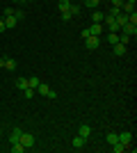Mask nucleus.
I'll list each match as a JSON object with an SVG mask.
<instances>
[{
	"label": "nucleus",
	"mask_w": 137,
	"mask_h": 153,
	"mask_svg": "<svg viewBox=\"0 0 137 153\" xmlns=\"http://www.w3.org/2000/svg\"><path fill=\"white\" fill-rule=\"evenodd\" d=\"M5 69L7 71H16V59H12V57L5 59Z\"/></svg>",
	"instance_id": "nucleus-15"
},
{
	"label": "nucleus",
	"mask_w": 137,
	"mask_h": 153,
	"mask_svg": "<svg viewBox=\"0 0 137 153\" xmlns=\"http://www.w3.org/2000/svg\"><path fill=\"white\" fill-rule=\"evenodd\" d=\"M25 151V146L21 144V142H16V144H12V153H23Z\"/></svg>",
	"instance_id": "nucleus-19"
},
{
	"label": "nucleus",
	"mask_w": 137,
	"mask_h": 153,
	"mask_svg": "<svg viewBox=\"0 0 137 153\" xmlns=\"http://www.w3.org/2000/svg\"><path fill=\"white\" fill-rule=\"evenodd\" d=\"M105 140H107V144H117V142H119V133H107Z\"/></svg>",
	"instance_id": "nucleus-14"
},
{
	"label": "nucleus",
	"mask_w": 137,
	"mask_h": 153,
	"mask_svg": "<svg viewBox=\"0 0 137 153\" xmlns=\"http://www.w3.org/2000/svg\"><path fill=\"white\" fill-rule=\"evenodd\" d=\"M98 46H101V39L94 37V34H89V37L85 39V48H87V51H96Z\"/></svg>",
	"instance_id": "nucleus-4"
},
{
	"label": "nucleus",
	"mask_w": 137,
	"mask_h": 153,
	"mask_svg": "<svg viewBox=\"0 0 137 153\" xmlns=\"http://www.w3.org/2000/svg\"><path fill=\"white\" fill-rule=\"evenodd\" d=\"M19 142L23 144V146H25V151H27L30 146H34V135H32V133H21Z\"/></svg>",
	"instance_id": "nucleus-3"
},
{
	"label": "nucleus",
	"mask_w": 137,
	"mask_h": 153,
	"mask_svg": "<svg viewBox=\"0 0 137 153\" xmlns=\"http://www.w3.org/2000/svg\"><path fill=\"white\" fill-rule=\"evenodd\" d=\"M126 2H133V5H135V2H137V0H126Z\"/></svg>",
	"instance_id": "nucleus-29"
},
{
	"label": "nucleus",
	"mask_w": 137,
	"mask_h": 153,
	"mask_svg": "<svg viewBox=\"0 0 137 153\" xmlns=\"http://www.w3.org/2000/svg\"><path fill=\"white\" fill-rule=\"evenodd\" d=\"M16 87H19L21 91H23V89H27V87H30V85H27V78H23V76H21L19 80H16Z\"/></svg>",
	"instance_id": "nucleus-13"
},
{
	"label": "nucleus",
	"mask_w": 137,
	"mask_h": 153,
	"mask_svg": "<svg viewBox=\"0 0 137 153\" xmlns=\"http://www.w3.org/2000/svg\"><path fill=\"white\" fill-rule=\"evenodd\" d=\"M119 142L126 146V151H135V146H133V133H119Z\"/></svg>",
	"instance_id": "nucleus-1"
},
{
	"label": "nucleus",
	"mask_w": 137,
	"mask_h": 153,
	"mask_svg": "<svg viewBox=\"0 0 137 153\" xmlns=\"http://www.w3.org/2000/svg\"><path fill=\"white\" fill-rule=\"evenodd\" d=\"M78 135H80V137H85V140H89V135H91V126L82 123V126L78 128Z\"/></svg>",
	"instance_id": "nucleus-8"
},
{
	"label": "nucleus",
	"mask_w": 137,
	"mask_h": 153,
	"mask_svg": "<svg viewBox=\"0 0 137 153\" xmlns=\"http://www.w3.org/2000/svg\"><path fill=\"white\" fill-rule=\"evenodd\" d=\"M71 7V0H59V12H66Z\"/></svg>",
	"instance_id": "nucleus-21"
},
{
	"label": "nucleus",
	"mask_w": 137,
	"mask_h": 153,
	"mask_svg": "<svg viewBox=\"0 0 137 153\" xmlns=\"http://www.w3.org/2000/svg\"><path fill=\"white\" fill-rule=\"evenodd\" d=\"M2 66H5V57H0V69H2Z\"/></svg>",
	"instance_id": "nucleus-28"
},
{
	"label": "nucleus",
	"mask_w": 137,
	"mask_h": 153,
	"mask_svg": "<svg viewBox=\"0 0 137 153\" xmlns=\"http://www.w3.org/2000/svg\"><path fill=\"white\" fill-rule=\"evenodd\" d=\"M21 133H23V128H16V126H14L12 133H9V144H16V142H19V137H21Z\"/></svg>",
	"instance_id": "nucleus-7"
},
{
	"label": "nucleus",
	"mask_w": 137,
	"mask_h": 153,
	"mask_svg": "<svg viewBox=\"0 0 137 153\" xmlns=\"http://www.w3.org/2000/svg\"><path fill=\"white\" fill-rule=\"evenodd\" d=\"M112 151H114V153H124V151H126V146L121 144V142H117V144H112Z\"/></svg>",
	"instance_id": "nucleus-20"
},
{
	"label": "nucleus",
	"mask_w": 137,
	"mask_h": 153,
	"mask_svg": "<svg viewBox=\"0 0 137 153\" xmlns=\"http://www.w3.org/2000/svg\"><path fill=\"white\" fill-rule=\"evenodd\" d=\"M112 48H114V55H126V51H128L126 44H114Z\"/></svg>",
	"instance_id": "nucleus-10"
},
{
	"label": "nucleus",
	"mask_w": 137,
	"mask_h": 153,
	"mask_svg": "<svg viewBox=\"0 0 137 153\" xmlns=\"http://www.w3.org/2000/svg\"><path fill=\"white\" fill-rule=\"evenodd\" d=\"M103 16H105L103 12H98V9H94V14H91V21H94V23H103Z\"/></svg>",
	"instance_id": "nucleus-12"
},
{
	"label": "nucleus",
	"mask_w": 137,
	"mask_h": 153,
	"mask_svg": "<svg viewBox=\"0 0 137 153\" xmlns=\"http://www.w3.org/2000/svg\"><path fill=\"white\" fill-rule=\"evenodd\" d=\"M121 34H126V37H137V25H133V23H126V25H121Z\"/></svg>",
	"instance_id": "nucleus-5"
},
{
	"label": "nucleus",
	"mask_w": 137,
	"mask_h": 153,
	"mask_svg": "<svg viewBox=\"0 0 137 153\" xmlns=\"http://www.w3.org/2000/svg\"><path fill=\"white\" fill-rule=\"evenodd\" d=\"M14 2H23V0H14Z\"/></svg>",
	"instance_id": "nucleus-30"
},
{
	"label": "nucleus",
	"mask_w": 137,
	"mask_h": 153,
	"mask_svg": "<svg viewBox=\"0 0 137 153\" xmlns=\"http://www.w3.org/2000/svg\"><path fill=\"white\" fill-rule=\"evenodd\" d=\"M0 135H2V126H0Z\"/></svg>",
	"instance_id": "nucleus-31"
},
{
	"label": "nucleus",
	"mask_w": 137,
	"mask_h": 153,
	"mask_svg": "<svg viewBox=\"0 0 137 153\" xmlns=\"http://www.w3.org/2000/svg\"><path fill=\"white\" fill-rule=\"evenodd\" d=\"M85 144H87V140H85V137H80V135H76V137H73V142H71L73 149H82Z\"/></svg>",
	"instance_id": "nucleus-9"
},
{
	"label": "nucleus",
	"mask_w": 137,
	"mask_h": 153,
	"mask_svg": "<svg viewBox=\"0 0 137 153\" xmlns=\"http://www.w3.org/2000/svg\"><path fill=\"white\" fill-rule=\"evenodd\" d=\"M34 91H39L41 96H48V98H57V91H53V89H50V87H48L46 82H39Z\"/></svg>",
	"instance_id": "nucleus-2"
},
{
	"label": "nucleus",
	"mask_w": 137,
	"mask_h": 153,
	"mask_svg": "<svg viewBox=\"0 0 137 153\" xmlns=\"http://www.w3.org/2000/svg\"><path fill=\"white\" fill-rule=\"evenodd\" d=\"M87 30H89V34H94V37H101V32H103L105 27H103V23H91Z\"/></svg>",
	"instance_id": "nucleus-6"
},
{
	"label": "nucleus",
	"mask_w": 137,
	"mask_h": 153,
	"mask_svg": "<svg viewBox=\"0 0 137 153\" xmlns=\"http://www.w3.org/2000/svg\"><path fill=\"white\" fill-rule=\"evenodd\" d=\"M25 2H34V0H25Z\"/></svg>",
	"instance_id": "nucleus-32"
},
{
	"label": "nucleus",
	"mask_w": 137,
	"mask_h": 153,
	"mask_svg": "<svg viewBox=\"0 0 137 153\" xmlns=\"http://www.w3.org/2000/svg\"><path fill=\"white\" fill-rule=\"evenodd\" d=\"M69 14H71V16H80V7L78 5H71V7H69Z\"/></svg>",
	"instance_id": "nucleus-23"
},
{
	"label": "nucleus",
	"mask_w": 137,
	"mask_h": 153,
	"mask_svg": "<svg viewBox=\"0 0 137 153\" xmlns=\"http://www.w3.org/2000/svg\"><path fill=\"white\" fill-rule=\"evenodd\" d=\"M23 94H25V98H32V96H34V89H32V87H27V89H23Z\"/></svg>",
	"instance_id": "nucleus-24"
},
{
	"label": "nucleus",
	"mask_w": 137,
	"mask_h": 153,
	"mask_svg": "<svg viewBox=\"0 0 137 153\" xmlns=\"http://www.w3.org/2000/svg\"><path fill=\"white\" fill-rule=\"evenodd\" d=\"M117 23H119V27H121V25H126V23H128V14H124V12H121V14L117 16Z\"/></svg>",
	"instance_id": "nucleus-16"
},
{
	"label": "nucleus",
	"mask_w": 137,
	"mask_h": 153,
	"mask_svg": "<svg viewBox=\"0 0 137 153\" xmlns=\"http://www.w3.org/2000/svg\"><path fill=\"white\" fill-rule=\"evenodd\" d=\"M121 5H124V0H112V7H119V9H121Z\"/></svg>",
	"instance_id": "nucleus-26"
},
{
	"label": "nucleus",
	"mask_w": 137,
	"mask_h": 153,
	"mask_svg": "<svg viewBox=\"0 0 137 153\" xmlns=\"http://www.w3.org/2000/svg\"><path fill=\"white\" fill-rule=\"evenodd\" d=\"M5 30H7V27H5V21L0 19V32H5Z\"/></svg>",
	"instance_id": "nucleus-27"
},
{
	"label": "nucleus",
	"mask_w": 137,
	"mask_h": 153,
	"mask_svg": "<svg viewBox=\"0 0 137 153\" xmlns=\"http://www.w3.org/2000/svg\"><path fill=\"white\" fill-rule=\"evenodd\" d=\"M107 44H119V32H110V37H107Z\"/></svg>",
	"instance_id": "nucleus-18"
},
{
	"label": "nucleus",
	"mask_w": 137,
	"mask_h": 153,
	"mask_svg": "<svg viewBox=\"0 0 137 153\" xmlns=\"http://www.w3.org/2000/svg\"><path fill=\"white\" fill-rule=\"evenodd\" d=\"M59 19H62V21H71L73 16H71V14H69V9H66V12H62V16H59Z\"/></svg>",
	"instance_id": "nucleus-25"
},
{
	"label": "nucleus",
	"mask_w": 137,
	"mask_h": 153,
	"mask_svg": "<svg viewBox=\"0 0 137 153\" xmlns=\"http://www.w3.org/2000/svg\"><path fill=\"white\" fill-rule=\"evenodd\" d=\"M2 21H5V27H7V30H12V27H16V23H19V21L14 19V16H5Z\"/></svg>",
	"instance_id": "nucleus-11"
},
{
	"label": "nucleus",
	"mask_w": 137,
	"mask_h": 153,
	"mask_svg": "<svg viewBox=\"0 0 137 153\" xmlns=\"http://www.w3.org/2000/svg\"><path fill=\"white\" fill-rule=\"evenodd\" d=\"M89 9H98V5H101V0H82Z\"/></svg>",
	"instance_id": "nucleus-17"
},
{
	"label": "nucleus",
	"mask_w": 137,
	"mask_h": 153,
	"mask_svg": "<svg viewBox=\"0 0 137 153\" xmlns=\"http://www.w3.org/2000/svg\"><path fill=\"white\" fill-rule=\"evenodd\" d=\"M27 85L32 87V89H37V85H39V78L37 76H32V78H27Z\"/></svg>",
	"instance_id": "nucleus-22"
}]
</instances>
